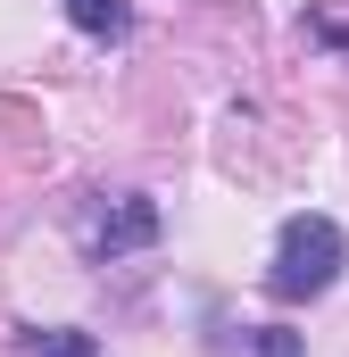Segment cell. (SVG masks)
I'll list each match as a JSON object with an SVG mask.
<instances>
[{
	"mask_svg": "<svg viewBox=\"0 0 349 357\" xmlns=\"http://www.w3.org/2000/svg\"><path fill=\"white\" fill-rule=\"evenodd\" d=\"M341 258H349V241H341L333 216H283L266 291H274V299H325V291L341 282Z\"/></svg>",
	"mask_w": 349,
	"mask_h": 357,
	"instance_id": "6da1fadb",
	"label": "cell"
},
{
	"mask_svg": "<svg viewBox=\"0 0 349 357\" xmlns=\"http://www.w3.org/2000/svg\"><path fill=\"white\" fill-rule=\"evenodd\" d=\"M150 241H158V199H150V191H117V199L100 208V225H91V250H100V258L150 250Z\"/></svg>",
	"mask_w": 349,
	"mask_h": 357,
	"instance_id": "7a4b0ae2",
	"label": "cell"
},
{
	"mask_svg": "<svg viewBox=\"0 0 349 357\" xmlns=\"http://www.w3.org/2000/svg\"><path fill=\"white\" fill-rule=\"evenodd\" d=\"M67 17H75V33H91V42H125L133 33V8L125 0H67Z\"/></svg>",
	"mask_w": 349,
	"mask_h": 357,
	"instance_id": "3957f363",
	"label": "cell"
},
{
	"mask_svg": "<svg viewBox=\"0 0 349 357\" xmlns=\"http://www.w3.org/2000/svg\"><path fill=\"white\" fill-rule=\"evenodd\" d=\"M34 357H100V349H91V333H42Z\"/></svg>",
	"mask_w": 349,
	"mask_h": 357,
	"instance_id": "277c9868",
	"label": "cell"
},
{
	"mask_svg": "<svg viewBox=\"0 0 349 357\" xmlns=\"http://www.w3.org/2000/svg\"><path fill=\"white\" fill-rule=\"evenodd\" d=\"M258 357H299V333H283V324H266V333H258Z\"/></svg>",
	"mask_w": 349,
	"mask_h": 357,
	"instance_id": "5b68a950",
	"label": "cell"
}]
</instances>
